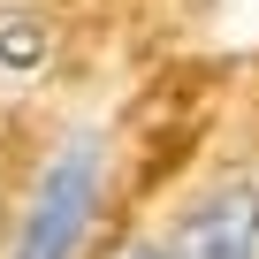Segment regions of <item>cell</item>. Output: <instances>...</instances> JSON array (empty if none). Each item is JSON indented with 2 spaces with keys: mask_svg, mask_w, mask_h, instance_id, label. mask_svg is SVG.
Returning <instances> with one entry per match:
<instances>
[{
  "mask_svg": "<svg viewBox=\"0 0 259 259\" xmlns=\"http://www.w3.org/2000/svg\"><path fill=\"white\" fill-rule=\"evenodd\" d=\"M107 176H114L107 130L99 122L61 130V145L38 160V176L23 191V213L8 229V259H84L92 229H99V206H107Z\"/></svg>",
  "mask_w": 259,
  "mask_h": 259,
  "instance_id": "obj_1",
  "label": "cell"
},
{
  "mask_svg": "<svg viewBox=\"0 0 259 259\" xmlns=\"http://www.w3.org/2000/svg\"><path fill=\"white\" fill-rule=\"evenodd\" d=\"M176 259H259V168H221L176 221H168Z\"/></svg>",
  "mask_w": 259,
  "mask_h": 259,
  "instance_id": "obj_2",
  "label": "cell"
},
{
  "mask_svg": "<svg viewBox=\"0 0 259 259\" xmlns=\"http://www.w3.org/2000/svg\"><path fill=\"white\" fill-rule=\"evenodd\" d=\"M46 61H54V23L38 8H8V16H0V76L31 84Z\"/></svg>",
  "mask_w": 259,
  "mask_h": 259,
  "instance_id": "obj_3",
  "label": "cell"
},
{
  "mask_svg": "<svg viewBox=\"0 0 259 259\" xmlns=\"http://www.w3.org/2000/svg\"><path fill=\"white\" fill-rule=\"evenodd\" d=\"M122 259H176V251H168V229H160V236H138Z\"/></svg>",
  "mask_w": 259,
  "mask_h": 259,
  "instance_id": "obj_4",
  "label": "cell"
}]
</instances>
